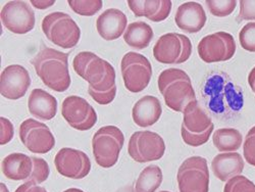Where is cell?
Masks as SVG:
<instances>
[{
	"label": "cell",
	"instance_id": "d590c367",
	"mask_svg": "<svg viewBox=\"0 0 255 192\" xmlns=\"http://www.w3.org/2000/svg\"><path fill=\"white\" fill-rule=\"evenodd\" d=\"M31 3L39 9H45L49 6H52L55 3V1H54V0H52V1H51V0H49V1H35V0H32Z\"/></svg>",
	"mask_w": 255,
	"mask_h": 192
},
{
	"label": "cell",
	"instance_id": "9a60e30c",
	"mask_svg": "<svg viewBox=\"0 0 255 192\" xmlns=\"http://www.w3.org/2000/svg\"><path fill=\"white\" fill-rule=\"evenodd\" d=\"M3 26L14 34H27L35 27V12L24 1H9L0 12Z\"/></svg>",
	"mask_w": 255,
	"mask_h": 192
},
{
	"label": "cell",
	"instance_id": "ffe728a7",
	"mask_svg": "<svg viewBox=\"0 0 255 192\" xmlns=\"http://www.w3.org/2000/svg\"><path fill=\"white\" fill-rule=\"evenodd\" d=\"M3 175L10 180H29L34 170V157L24 154H10L1 163Z\"/></svg>",
	"mask_w": 255,
	"mask_h": 192
},
{
	"label": "cell",
	"instance_id": "52a82bcc",
	"mask_svg": "<svg viewBox=\"0 0 255 192\" xmlns=\"http://www.w3.org/2000/svg\"><path fill=\"white\" fill-rule=\"evenodd\" d=\"M121 70L126 88L133 93L143 91L149 85L152 77L150 61L144 55L133 51L124 55Z\"/></svg>",
	"mask_w": 255,
	"mask_h": 192
},
{
	"label": "cell",
	"instance_id": "ba28073f",
	"mask_svg": "<svg viewBox=\"0 0 255 192\" xmlns=\"http://www.w3.org/2000/svg\"><path fill=\"white\" fill-rule=\"evenodd\" d=\"M192 53L190 39L179 33H166L159 37L153 47L154 58L165 65H180L187 61Z\"/></svg>",
	"mask_w": 255,
	"mask_h": 192
},
{
	"label": "cell",
	"instance_id": "60d3db41",
	"mask_svg": "<svg viewBox=\"0 0 255 192\" xmlns=\"http://www.w3.org/2000/svg\"><path fill=\"white\" fill-rule=\"evenodd\" d=\"M160 192H169V191H160Z\"/></svg>",
	"mask_w": 255,
	"mask_h": 192
},
{
	"label": "cell",
	"instance_id": "3957f363",
	"mask_svg": "<svg viewBox=\"0 0 255 192\" xmlns=\"http://www.w3.org/2000/svg\"><path fill=\"white\" fill-rule=\"evenodd\" d=\"M158 88L169 109L184 113L187 106L197 101L190 77L180 69H167L158 77Z\"/></svg>",
	"mask_w": 255,
	"mask_h": 192
},
{
	"label": "cell",
	"instance_id": "f35d334b",
	"mask_svg": "<svg viewBox=\"0 0 255 192\" xmlns=\"http://www.w3.org/2000/svg\"><path fill=\"white\" fill-rule=\"evenodd\" d=\"M63 192H84V191L81 190V189H78V188H69V189L65 190Z\"/></svg>",
	"mask_w": 255,
	"mask_h": 192
},
{
	"label": "cell",
	"instance_id": "d6986e66",
	"mask_svg": "<svg viewBox=\"0 0 255 192\" xmlns=\"http://www.w3.org/2000/svg\"><path fill=\"white\" fill-rule=\"evenodd\" d=\"M128 4L136 16H145L152 22H162L172 10L171 0H129Z\"/></svg>",
	"mask_w": 255,
	"mask_h": 192
},
{
	"label": "cell",
	"instance_id": "603a6c76",
	"mask_svg": "<svg viewBox=\"0 0 255 192\" xmlns=\"http://www.w3.org/2000/svg\"><path fill=\"white\" fill-rule=\"evenodd\" d=\"M29 112L36 119L49 121L57 112V101L54 96L42 89H34L28 100Z\"/></svg>",
	"mask_w": 255,
	"mask_h": 192
},
{
	"label": "cell",
	"instance_id": "e0dca14e",
	"mask_svg": "<svg viewBox=\"0 0 255 192\" xmlns=\"http://www.w3.org/2000/svg\"><path fill=\"white\" fill-rule=\"evenodd\" d=\"M206 13L198 2L190 1L179 6L175 15L177 26L187 33L199 32L206 23Z\"/></svg>",
	"mask_w": 255,
	"mask_h": 192
},
{
	"label": "cell",
	"instance_id": "6da1fadb",
	"mask_svg": "<svg viewBox=\"0 0 255 192\" xmlns=\"http://www.w3.org/2000/svg\"><path fill=\"white\" fill-rule=\"evenodd\" d=\"M75 72L89 83L88 93L99 104L113 102L117 94L116 71L109 61L93 52L82 51L73 61Z\"/></svg>",
	"mask_w": 255,
	"mask_h": 192
},
{
	"label": "cell",
	"instance_id": "1f68e13d",
	"mask_svg": "<svg viewBox=\"0 0 255 192\" xmlns=\"http://www.w3.org/2000/svg\"><path fill=\"white\" fill-rule=\"evenodd\" d=\"M244 158L247 163L255 167V126L252 127L246 135V139L243 146Z\"/></svg>",
	"mask_w": 255,
	"mask_h": 192
},
{
	"label": "cell",
	"instance_id": "7402d4cb",
	"mask_svg": "<svg viewBox=\"0 0 255 192\" xmlns=\"http://www.w3.org/2000/svg\"><path fill=\"white\" fill-rule=\"evenodd\" d=\"M215 176L223 182L241 175L244 170V161L238 153H224L218 155L211 162Z\"/></svg>",
	"mask_w": 255,
	"mask_h": 192
},
{
	"label": "cell",
	"instance_id": "8fae6325",
	"mask_svg": "<svg viewBox=\"0 0 255 192\" xmlns=\"http://www.w3.org/2000/svg\"><path fill=\"white\" fill-rule=\"evenodd\" d=\"M197 49L200 58L207 63L227 61L236 52V42L231 34L217 32L202 38Z\"/></svg>",
	"mask_w": 255,
	"mask_h": 192
},
{
	"label": "cell",
	"instance_id": "83f0119b",
	"mask_svg": "<svg viewBox=\"0 0 255 192\" xmlns=\"http://www.w3.org/2000/svg\"><path fill=\"white\" fill-rule=\"evenodd\" d=\"M205 3L210 13L219 17L230 15L237 6L235 0H206Z\"/></svg>",
	"mask_w": 255,
	"mask_h": 192
},
{
	"label": "cell",
	"instance_id": "4316f807",
	"mask_svg": "<svg viewBox=\"0 0 255 192\" xmlns=\"http://www.w3.org/2000/svg\"><path fill=\"white\" fill-rule=\"evenodd\" d=\"M70 7L80 15L91 16L97 13L103 5L101 0H69L68 1Z\"/></svg>",
	"mask_w": 255,
	"mask_h": 192
},
{
	"label": "cell",
	"instance_id": "ac0fdd59",
	"mask_svg": "<svg viewBox=\"0 0 255 192\" xmlns=\"http://www.w3.org/2000/svg\"><path fill=\"white\" fill-rule=\"evenodd\" d=\"M128 24L127 15L118 8H109L103 11L96 20L97 32L104 40L120 38Z\"/></svg>",
	"mask_w": 255,
	"mask_h": 192
},
{
	"label": "cell",
	"instance_id": "44dd1931",
	"mask_svg": "<svg viewBox=\"0 0 255 192\" xmlns=\"http://www.w3.org/2000/svg\"><path fill=\"white\" fill-rule=\"evenodd\" d=\"M162 113L161 104L158 98L151 95H146L139 99L132 110L134 123L143 128L154 125L160 118Z\"/></svg>",
	"mask_w": 255,
	"mask_h": 192
},
{
	"label": "cell",
	"instance_id": "8d00e7d4",
	"mask_svg": "<svg viewBox=\"0 0 255 192\" xmlns=\"http://www.w3.org/2000/svg\"><path fill=\"white\" fill-rule=\"evenodd\" d=\"M248 83L250 85L252 91L255 93V67L252 69V71L248 76Z\"/></svg>",
	"mask_w": 255,
	"mask_h": 192
},
{
	"label": "cell",
	"instance_id": "74e56055",
	"mask_svg": "<svg viewBox=\"0 0 255 192\" xmlns=\"http://www.w3.org/2000/svg\"><path fill=\"white\" fill-rule=\"evenodd\" d=\"M116 192H136V190L134 189V187L132 185H127L125 187L120 188L118 191Z\"/></svg>",
	"mask_w": 255,
	"mask_h": 192
},
{
	"label": "cell",
	"instance_id": "8992f818",
	"mask_svg": "<svg viewBox=\"0 0 255 192\" xmlns=\"http://www.w3.org/2000/svg\"><path fill=\"white\" fill-rule=\"evenodd\" d=\"M125 143L123 132L116 126H104L93 136L92 148L95 161L101 168L114 167Z\"/></svg>",
	"mask_w": 255,
	"mask_h": 192
},
{
	"label": "cell",
	"instance_id": "836d02e7",
	"mask_svg": "<svg viewBox=\"0 0 255 192\" xmlns=\"http://www.w3.org/2000/svg\"><path fill=\"white\" fill-rule=\"evenodd\" d=\"M0 125H1V134H0V144L4 145L13 138V125L6 118H0Z\"/></svg>",
	"mask_w": 255,
	"mask_h": 192
},
{
	"label": "cell",
	"instance_id": "484cf974",
	"mask_svg": "<svg viewBox=\"0 0 255 192\" xmlns=\"http://www.w3.org/2000/svg\"><path fill=\"white\" fill-rule=\"evenodd\" d=\"M162 182V171L156 165L146 167L140 173L136 184V192H155Z\"/></svg>",
	"mask_w": 255,
	"mask_h": 192
},
{
	"label": "cell",
	"instance_id": "4dcf8cb0",
	"mask_svg": "<svg viewBox=\"0 0 255 192\" xmlns=\"http://www.w3.org/2000/svg\"><path fill=\"white\" fill-rule=\"evenodd\" d=\"M241 46L249 51L255 52V23H248L245 25L239 34Z\"/></svg>",
	"mask_w": 255,
	"mask_h": 192
},
{
	"label": "cell",
	"instance_id": "ab89813d",
	"mask_svg": "<svg viewBox=\"0 0 255 192\" xmlns=\"http://www.w3.org/2000/svg\"><path fill=\"white\" fill-rule=\"evenodd\" d=\"M0 188H1V192H8V190H7L5 184H3V183L0 184Z\"/></svg>",
	"mask_w": 255,
	"mask_h": 192
},
{
	"label": "cell",
	"instance_id": "7c38bea8",
	"mask_svg": "<svg viewBox=\"0 0 255 192\" xmlns=\"http://www.w3.org/2000/svg\"><path fill=\"white\" fill-rule=\"evenodd\" d=\"M19 138L33 154H47L55 145V139L49 127L34 119H27L20 124Z\"/></svg>",
	"mask_w": 255,
	"mask_h": 192
},
{
	"label": "cell",
	"instance_id": "2e32d148",
	"mask_svg": "<svg viewBox=\"0 0 255 192\" xmlns=\"http://www.w3.org/2000/svg\"><path fill=\"white\" fill-rule=\"evenodd\" d=\"M30 85L29 72L19 65L6 67L0 76V93L7 99L16 100L24 97Z\"/></svg>",
	"mask_w": 255,
	"mask_h": 192
},
{
	"label": "cell",
	"instance_id": "7a4b0ae2",
	"mask_svg": "<svg viewBox=\"0 0 255 192\" xmlns=\"http://www.w3.org/2000/svg\"><path fill=\"white\" fill-rule=\"evenodd\" d=\"M31 63L41 81L48 88L57 92H65L71 86L67 53L44 47L37 53Z\"/></svg>",
	"mask_w": 255,
	"mask_h": 192
},
{
	"label": "cell",
	"instance_id": "e575fe53",
	"mask_svg": "<svg viewBox=\"0 0 255 192\" xmlns=\"http://www.w3.org/2000/svg\"><path fill=\"white\" fill-rule=\"evenodd\" d=\"M14 192H47V190L35 182L27 181L24 184L18 186Z\"/></svg>",
	"mask_w": 255,
	"mask_h": 192
},
{
	"label": "cell",
	"instance_id": "9c48e42d",
	"mask_svg": "<svg viewBox=\"0 0 255 192\" xmlns=\"http://www.w3.org/2000/svg\"><path fill=\"white\" fill-rule=\"evenodd\" d=\"M180 192H208L209 171L202 157H191L183 162L177 175Z\"/></svg>",
	"mask_w": 255,
	"mask_h": 192
},
{
	"label": "cell",
	"instance_id": "30bf717a",
	"mask_svg": "<svg viewBox=\"0 0 255 192\" xmlns=\"http://www.w3.org/2000/svg\"><path fill=\"white\" fill-rule=\"evenodd\" d=\"M130 157L137 163L160 160L165 152V143L160 135L151 131L135 132L128 144Z\"/></svg>",
	"mask_w": 255,
	"mask_h": 192
},
{
	"label": "cell",
	"instance_id": "f1b7e54d",
	"mask_svg": "<svg viewBox=\"0 0 255 192\" xmlns=\"http://www.w3.org/2000/svg\"><path fill=\"white\" fill-rule=\"evenodd\" d=\"M224 192H255V184L246 177L238 175L227 182Z\"/></svg>",
	"mask_w": 255,
	"mask_h": 192
},
{
	"label": "cell",
	"instance_id": "4fadbf2b",
	"mask_svg": "<svg viewBox=\"0 0 255 192\" xmlns=\"http://www.w3.org/2000/svg\"><path fill=\"white\" fill-rule=\"evenodd\" d=\"M61 115L68 124L79 131H87L97 122V114L90 103L80 96L67 97L61 105Z\"/></svg>",
	"mask_w": 255,
	"mask_h": 192
},
{
	"label": "cell",
	"instance_id": "5b68a950",
	"mask_svg": "<svg viewBox=\"0 0 255 192\" xmlns=\"http://www.w3.org/2000/svg\"><path fill=\"white\" fill-rule=\"evenodd\" d=\"M183 114L181 135L184 142L194 147L205 144L215 127L210 117L198 104V101L189 104Z\"/></svg>",
	"mask_w": 255,
	"mask_h": 192
},
{
	"label": "cell",
	"instance_id": "d6a6232c",
	"mask_svg": "<svg viewBox=\"0 0 255 192\" xmlns=\"http://www.w3.org/2000/svg\"><path fill=\"white\" fill-rule=\"evenodd\" d=\"M255 19V0H241L238 20Z\"/></svg>",
	"mask_w": 255,
	"mask_h": 192
},
{
	"label": "cell",
	"instance_id": "5bb4252c",
	"mask_svg": "<svg viewBox=\"0 0 255 192\" xmlns=\"http://www.w3.org/2000/svg\"><path fill=\"white\" fill-rule=\"evenodd\" d=\"M54 165L61 176L71 179H83L88 176L91 170L88 156L70 147H63L56 154Z\"/></svg>",
	"mask_w": 255,
	"mask_h": 192
},
{
	"label": "cell",
	"instance_id": "f546056e",
	"mask_svg": "<svg viewBox=\"0 0 255 192\" xmlns=\"http://www.w3.org/2000/svg\"><path fill=\"white\" fill-rule=\"evenodd\" d=\"M49 173L50 171L47 162L43 159L34 158V170L28 181L35 182L36 184L43 183L47 180Z\"/></svg>",
	"mask_w": 255,
	"mask_h": 192
},
{
	"label": "cell",
	"instance_id": "cb8c5ba5",
	"mask_svg": "<svg viewBox=\"0 0 255 192\" xmlns=\"http://www.w3.org/2000/svg\"><path fill=\"white\" fill-rule=\"evenodd\" d=\"M153 39L152 28L145 22H135L128 26L125 31L124 40L130 47L144 49Z\"/></svg>",
	"mask_w": 255,
	"mask_h": 192
},
{
	"label": "cell",
	"instance_id": "277c9868",
	"mask_svg": "<svg viewBox=\"0 0 255 192\" xmlns=\"http://www.w3.org/2000/svg\"><path fill=\"white\" fill-rule=\"evenodd\" d=\"M42 30L53 44L65 49L75 47L81 37L77 23L68 13L61 11L47 14L42 20Z\"/></svg>",
	"mask_w": 255,
	"mask_h": 192
},
{
	"label": "cell",
	"instance_id": "d4e9b609",
	"mask_svg": "<svg viewBox=\"0 0 255 192\" xmlns=\"http://www.w3.org/2000/svg\"><path fill=\"white\" fill-rule=\"evenodd\" d=\"M212 140H214L215 146L220 152H236L240 148L243 136L237 130L233 128H223V129H218L215 131V134L212 135Z\"/></svg>",
	"mask_w": 255,
	"mask_h": 192
}]
</instances>
